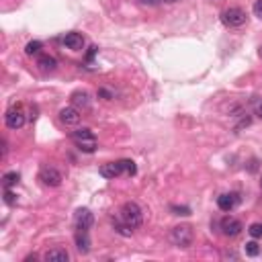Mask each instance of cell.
I'll return each mask as SVG.
<instances>
[{
    "label": "cell",
    "instance_id": "26",
    "mask_svg": "<svg viewBox=\"0 0 262 262\" xmlns=\"http://www.w3.org/2000/svg\"><path fill=\"white\" fill-rule=\"evenodd\" d=\"M256 115L262 119V103H256Z\"/></svg>",
    "mask_w": 262,
    "mask_h": 262
},
{
    "label": "cell",
    "instance_id": "18",
    "mask_svg": "<svg viewBox=\"0 0 262 262\" xmlns=\"http://www.w3.org/2000/svg\"><path fill=\"white\" fill-rule=\"evenodd\" d=\"M41 52V41H29L27 47H25V54L27 56H35Z\"/></svg>",
    "mask_w": 262,
    "mask_h": 262
},
{
    "label": "cell",
    "instance_id": "17",
    "mask_svg": "<svg viewBox=\"0 0 262 262\" xmlns=\"http://www.w3.org/2000/svg\"><path fill=\"white\" fill-rule=\"evenodd\" d=\"M19 172H6L4 176H2V184H4V189H10V186H15L19 182Z\"/></svg>",
    "mask_w": 262,
    "mask_h": 262
},
{
    "label": "cell",
    "instance_id": "4",
    "mask_svg": "<svg viewBox=\"0 0 262 262\" xmlns=\"http://www.w3.org/2000/svg\"><path fill=\"white\" fill-rule=\"evenodd\" d=\"M221 23L226 25L230 29H238L246 23V12L238 6H232V8H226L221 12Z\"/></svg>",
    "mask_w": 262,
    "mask_h": 262
},
{
    "label": "cell",
    "instance_id": "29",
    "mask_svg": "<svg viewBox=\"0 0 262 262\" xmlns=\"http://www.w3.org/2000/svg\"><path fill=\"white\" fill-rule=\"evenodd\" d=\"M260 58H262V47H260Z\"/></svg>",
    "mask_w": 262,
    "mask_h": 262
},
{
    "label": "cell",
    "instance_id": "12",
    "mask_svg": "<svg viewBox=\"0 0 262 262\" xmlns=\"http://www.w3.org/2000/svg\"><path fill=\"white\" fill-rule=\"evenodd\" d=\"M119 174H123L121 160L119 162H107V164L101 166V176H105V178H115Z\"/></svg>",
    "mask_w": 262,
    "mask_h": 262
},
{
    "label": "cell",
    "instance_id": "7",
    "mask_svg": "<svg viewBox=\"0 0 262 262\" xmlns=\"http://www.w3.org/2000/svg\"><path fill=\"white\" fill-rule=\"evenodd\" d=\"M80 111L76 107H64L59 111V121L64 123L66 127H74V125H78L80 123Z\"/></svg>",
    "mask_w": 262,
    "mask_h": 262
},
{
    "label": "cell",
    "instance_id": "15",
    "mask_svg": "<svg viewBox=\"0 0 262 262\" xmlns=\"http://www.w3.org/2000/svg\"><path fill=\"white\" fill-rule=\"evenodd\" d=\"M76 248L82 252V254H86L90 250V240H88V235H86V232H80L78 230V233H76Z\"/></svg>",
    "mask_w": 262,
    "mask_h": 262
},
{
    "label": "cell",
    "instance_id": "30",
    "mask_svg": "<svg viewBox=\"0 0 262 262\" xmlns=\"http://www.w3.org/2000/svg\"><path fill=\"white\" fill-rule=\"evenodd\" d=\"M260 184H262V178H260Z\"/></svg>",
    "mask_w": 262,
    "mask_h": 262
},
{
    "label": "cell",
    "instance_id": "24",
    "mask_svg": "<svg viewBox=\"0 0 262 262\" xmlns=\"http://www.w3.org/2000/svg\"><path fill=\"white\" fill-rule=\"evenodd\" d=\"M254 15L262 21V0H256V4H254Z\"/></svg>",
    "mask_w": 262,
    "mask_h": 262
},
{
    "label": "cell",
    "instance_id": "5",
    "mask_svg": "<svg viewBox=\"0 0 262 262\" xmlns=\"http://www.w3.org/2000/svg\"><path fill=\"white\" fill-rule=\"evenodd\" d=\"M39 180H41V184H45V186H59L61 184V172L59 170H56V168H52V166H45V168H41V172H39Z\"/></svg>",
    "mask_w": 262,
    "mask_h": 262
},
{
    "label": "cell",
    "instance_id": "21",
    "mask_svg": "<svg viewBox=\"0 0 262 262\" xmlns=\"http://www.w3.org/2000/svg\"><path fill=\"white\" fill-rule=\"evenodd\" d=\"M252 238H262V223H252L250 228H248Z\"/></svg>",
    "mask_w": 262,
    "mask_h": 262
},
{
    "label": "cell",
    "instance_id": "14",
    "mask_svg": "<svg viewBox=\"0 0 262 262\" xmlns=\"http://www.w3.org/2000/svg\"><path fill=\"white\" fill-rule=\"evenodd\" d=\"M37 66H39L41 72H54L58 68V61L52 56H41L39 59H37Z\"/></svg>",
    "mask_w": 262,
    "mask_h": 262
},
{
    "label": "cell",
    "instance_id": "19",
    "mask_svg": "<svg viewBox=\"0 0 262 262\" xmlns=\"http://www.w3.org/2000/svg\"><path fill=\"white\" fill-rule=\"evenodd\" d=\"M246 254L250 256V258L258 256V254H260V248H258V244H256V242H248V244H246Z\"/></svg>",
    "mask_w": 262,
    "mask_h": 262
},
{
    "label": "cell",
    "instance_id": "2",
    "mask_svg": "<svg viewBox=\"0 0 262 262\" xmlns=\"http://www.w3.org/2000/svg\"><path fill=\"white\" fill-rule=\"evenodd\" d=\"M72 140H74V144L78 146L80 152L92 154L94 149H96V137H94V133H92L90 129H86V127L74 131V133H72Z\"/></svg>",
    "mask_w": 262,
    "mask_h": 262
},
{
    "label": "cell",
    "instance_id": "6",
    "mask_svg": "<svg viewBox=\"0 0 262 262\" xmlns=\"http://www.w3.org/2000/svg\"><path fill=\"white\" fill-rule=\"evenodd\" d=\"M242 230H244L242 221H238L235 217L228 215V217L221 219V232H223V235H228V238H235V235H240Z\"/></svg>",
    "mask_w": 262,
    "mask_h": 262
},
{
    "label": "cell",
    "instance_id": "28",
    "mask_svg": "<svg viewBox=\"0 0 262 262\" xmlns=\"http://www.w3.org/2000/svg\"><path fill=\"white\" fill-rule=\"evenodd\" d=\"M164 2H176V0H164Z\"/></svg>",
    "mask_w": 262,
    "mask_h": 262
},
{
    "label": "cell",
    "instance_id": "13",
    "mask_svg": "<svg viewBox=\"0 0 262 262\" xmlns=\"http://www.w3.org/2000/svg\"><path fill=\"white\" fill-rule=\"evenodd\" d=\"M45 260L47 262H68L70 260V254L64 250V248H54L45 254Z\"/></svg>",
    "mask_w": 262,
    "mask_h": 262
},
{
    "label": "cell",
    "instance_id": "22",
    "mask_svg": "<svg viewBox=\"0 0 262 262\" xmlns=\"http://www.w3.org/2000/svg\"><path fill=\"white\" fill-rule=\"evenodd\" d=\"M17 199H15V193H12L10 189H4V203H8V205H12Z\"/></svg>",
    "mask_w": 262,
    "mask_h": 262
},
{
    "label": "cell",
    "instance_id": "23",
    "mask_svg": "<svg viewBox=\"0 0 262 262\" xmlns=\"http://www.w3.org/2000/svg\"><path fill=\"white\" fill-rule=\"evenodd\" d=\"M172 211H174V215H189L191 213L189 207H172Z\"/></svg>",
    "mask_w": 262,
    "mask_h": 262
},
{
    "label": "cell",
    "instance_id": "11",
    "mask_svg": "<svg viewBox=\"0 0 262 262\" xmlns=\"http://www.w3.org/2000/svg\"><path fill=\"white\" fill-rule=\"evenodd\" d=\"M61 43H64L68 49H72V52H80L84 47V37L80 33H68L64 39H61Z\"/></svg>",
    "mask_w": 262,
    "mask_h": 262
},
{
    "label": "cell",
    "instance_id": "10",
    "mask_svg": "<svg viewBox=\"0 0 262 262\" xmlns=\"http://www.w3.org/2000/svg\"><path fill=\"white\" fill-rule=\"evenodd\" d=\"M74 221H76V228L80 232H88L92 228V223H94V217H92V213H90L88 209H78Z\"/></svg>",
    "mask_w": 262,
    "mask_h": 262
},
{
    "label": "cell",
    "instance_id": "9",
    "mask_svg": "<svg viewBox=\"0 0 262 262\" xmlns=\"http://www.w3.org/2000/svg\"><path fill=\"white\" fill-rule=\"evenodd\" d=\"M4 123H6V127L8 129H21L25 125V113L21 109H10L8 113L4 115Z\"/></svg>",
    "mask_w": 262,
    "mask_h": 262
},
{
    "label": "cell",
    "instance_id": "25",
    "mask_svg": "<svg viewBox=\"0 0 262 262\" xmlns=\"http://www.w3.org/2000/svg\"><path fill=\"white\" fill-rule=\"evenodd\" d=\"M98 96H105L107 101H109V98H113V94H111L109 90H98Z\"/></svg>",
    "mask_w": 262,
    "mask_h": 262
},
{
    "label": "cell",
    "instance_id": "3",
    "mask_svg": "<svg viewBox=\"0 0 262 262\" xmlns=\"http://www.w3.org/2000/svg\"><path fill=\"white\" fill-rule=\"evenodd\" d=\"M170 242L176 248H189L193 244V228L191 226H176V228H172Z\"/></svg>",
    "mask_w": 262,
    "mask_h": 262
},
{
    "label": "cell",
    "instance_id": "8",
    "mask_svg": "<svg viewBox=\"0 0 262 262\" xmlns=\"http://www.w3.org/2000/svg\"><path fill=\"white\" fill-rule=\"evenodd\" d=\"M238 205H240V195H238V193H226V195L217 197V207H219L221 211H226V213L233 211Z\"/></svg>",
    "mask_w": 262,
    "mask_h": 262
},
{
    "label": "cell",
    "instance_id": "20",
    "mask_svg": "<svg viewBox=\"0 0 262 262\" xmlns=\"http://www.w3.org/2000/svg\"><path fill=\"white\" fill-rule=\"evenodd\" d=\"M121 166H123V172H127V174H135L137 172L133 160H121Z\"/></svg>",
    "mask_w": 262,
    "mask_h": 262
},
{
    "label": "cell",
    "instance_id": "27",
    "mask_svg": "<svg viewBox=\"0 0 262 262\" xmlns=\"http://www.w3.org/2000/svg\"><path fill=\"white\" fill-rule=\"evenodd\" d=\"M140 2H144V4H158L160 0H140Z\"/></svg>",
    "mask_w": 262,
    "mask_h": 262
},
{
    "label": "cell",
    "instance_id": "16",
    "mask_svg": "<svg viewBox=\"0 0 262 262\" xmlns=\"http://www.w3.org/2000/svg\"><path fill=\"white\" fill-rule=\"evenodd\" d=\"M72 105L76 107V109H78V107H84V109H86V107L90 105V101H88V92H84V90L74 92V94H72Z\"/></svg>",
    "mask_w": 262,
    "mask_h": 262
},
{
    "label": "cell",
    "instance_id": "1",
    "mask_svg": "<svg viewBox=\"0 0 262 262\" xmlns=\"http://www.w3.org/2000/svg\"><path fill=\"white\" fill-rule=\"evenodd\" d=\"M121 221L125 223V226H129L131 230L140 228L144 223V211H142V207L137 203H133V201H127L125 205L121 207Z\"/></svg>",
    "mask_w": 262,
    "mask_h": 262
}]
</instances>
